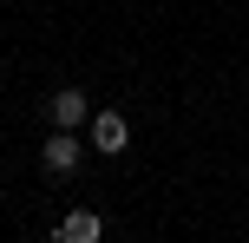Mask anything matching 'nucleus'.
<instances>
[{
  "instance_id": "nucleus-1",
  "label": "nucleus",
  "mask_w": 249,
  "mask_h": 243,
  "mask_svg": "<svg viewBox=\"0 0 249 243\" xmlns=\"http://www.w3.org/2000/svg\"><path fill=\"white\" fill-rule=\"evenodd\" d=\"M79 158H86V145L72 138V125H53V138L39 145V165H46V178H72Z\"/></svg>"
},
{
  "instance_id": "nucleus-2",
  "label": "nucleus",
  "mask_w": 249,
  "mask_h": 243,
  "mask_svg": "<svg viewBox=\"0 0 249 243\" xmlns=\"http://www.w3.org/2000/svg\"><path fill=\"white\" fill-rule=\"evenodd\" d=\"M124 145H131V125H124V112H92V151L118 158Z\"/></svg>"
},
{
  "instance_id": "nucleus-3",
  "label": "nucleus",
  "mask_w": 249,
  "mask_h": 243,
  "mask_svg": "<svg viewBox=\"0 0 249 243\" xmlns=\"http://www.w3.org/2000/svg\"><path fill=\"white\" fill-rule=\"evenodd\" d=\"M53 237H59V243H99L105 237V217H99V210H66Z\"/></svg>"
},
{
  "instance_id": "nucleus-4",
  "label": "nucleus",
  "mask_w": 249,
  "mask_h": 243,
  "mask_svg": "<svg viewBox=\"0 0 249 243\" xmlns=\"http://www.w3.org/2000/svg\"><path fill=\"white\" fill-rule=\"evenodd\" d=\"M86 118H92V99H86V92H79V86H59V92H53V125H86Z\"/></svg>"
}]
</instances>
